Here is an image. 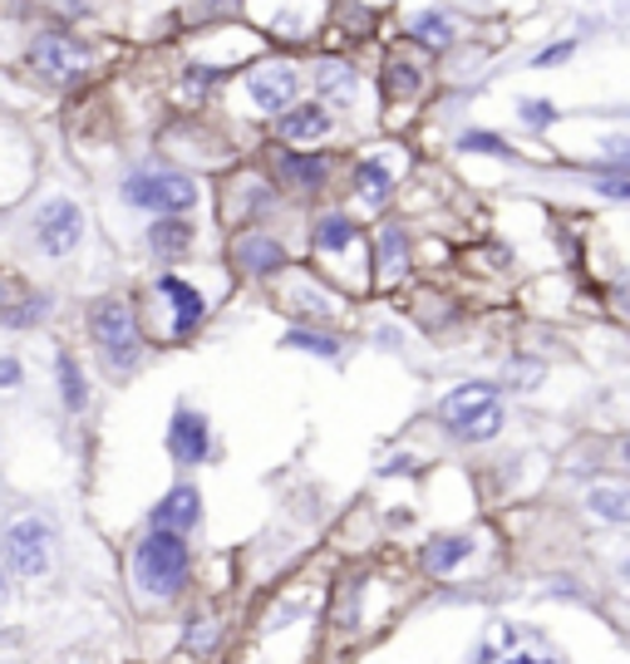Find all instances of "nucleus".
<instances>
[{"mask_svg":"<svg viewBox=\"0 0 630 664\" xmlns=\"http://www.w3.org/2000/svg\"><path fill=\"white\" fill-rule=\"evenodd\" d=\"M188 571H192L188 536L153 532V526H148V536L133 546V581H139V591L158 595V601H173V595L188 586Z\"/></svg>","mask_w":630,"mask_h":664,"instance_id":"f257e3e1","label":"nucleus"},{"mask_svg":"<svg viewBox=\"0 0 630 664\" xmlns=\"http://www.w3.org/2000/svg\"><path fill=\"white\" fill-rule=\"evenodd\" d=\"M89 335L99 345V360H104L109 374H133L143 364V330H139V315H133L129 301L109 295L89 311Z\"/></svg>","mask_w":630,"mask_h":664,"instance_id":"f03ea898","label":"nucleus"},{"mask_svg":"<svg viewBox=\"0 0 630 664\" xmlns=\"http://www.w3.org/2000/svg\"><path fill=\"white\" fill-rule=\"evenodd\" d=\"M119 198L129 202V208H143L153 217H182L198 208V182L188 173H178V168H133L129 178L119 182Z\"/></svg>","mask_w":630,"mask_h":664,"instance_id":"7ed1b4c3","label":"nucleus"},{"mask_svg":"<svg viewBox=\"0 0 630 664\" xmlns=\"http://www.w3.org/2000/svg\"><path fill=\"white\" fill-rule=\"evenodd\" d=\"M0 566L26 581L50 576L54 566V526L44 517H16L0 532Z\"/></svg>","mask_w":630,"mask_h":664,"instance_id":"20e7f679","label":"nucleus"},{"mask_svg":"<svg viewBox=\"0 0 630 664\" xmlns=\"http://www.w3.org/2000/svg\"><path fill=\"white\" fill-rule=\"evenodd\" d=\"M30 237H36L40 256H74L79 242H84V212L70 198H50L40 202V212L30 217Z\"/></svg>","mask_w":630,"mask_h":664,"instance_id":"39448f33","label":"nucleus"},{"mask_svg":"<svg viewBox=\"0 0 630 664\" xmlns=\"http://www.w3.org/2000/svg\"><path fill=\"white\" fill-rule=\"evenodd\" d=\"M30 70H36L44 84H79L89 74V50L64 30H40L30 40Z\"/></svg>","mask_w":630,"mask_h":664,"instance_id":"423d86ee","label":"nucleus"},{"mask_svg":"<svg viewBox=\"0 0 630 664\" xmlns=\"http://www.w3.org/2000/svg\"><path fill=\"white\" fill-rule=\"evenodd\" d=\"M212 453V423L202 409L192 404H178L173 409V423H168V457H173L178 467H198L208 463Z\"/></svg>","mask_w":630,"mask_h":664,"instance_id":"0eeeda50","label":"nucleus"},{"mask_svg":"<svg viewBox=\"0 0 630 664\" xmlns=\"http://www.w3.org/2000/svg\"><path fill=\"white\" fill-rule=\"evenodd\" d=\"M296 89H301V74H296V64H277V60H267V64H257V70L247 74V94H251V104H257L261 113H286L296 104Z\"/></svg>","mask_w":630,"mask_h":664,"instance_id":"6e6552de","label":"nucleus"},{"mask_svg":"<svg viewBox=\"0 0 630 664\" xmlns=\"http://www.w3.org/2000/svg\"><path fill=\"white\" fill-rule=\"evenodd\" d=\"M198 522H202V492L192 487V483L168 487L163 497H158V507L148 512V526H153V532H178V536H188Z\"/></svg>","mask_w":630,"mask_h":664,"instance_id":"1a4fd4ad","label":"nucleus"},{"mask_svg":"<svg viewBox=\"0 0 630 664\" xmlns=\"http://www.w3.org/2000/svg\"><path fill=\"white\" fill-rule=\"evenodd\" d=\"M232 261H237V271H247V276H277V271H286V247L271 232H237Z\"/></svg>","mask_w":630,"mask_h":664,"instance_id":"9d476101","label":"nucleus"},{"mask_svg":"<svg viewBox=\"0 0 630 664\" xmlns=\"http://www.w3.org/2000/svg\"><path fill=\"white\" fill-rule=\"evenodd\" d=\"M153 291L163 295L168 305H173V335H178V340L198 335V325L208 320V301L198 295V285H188L182 276H158Z\"/></svg>","mask_w":630,"mask_h":664,"instance_id":"9b49d317","label":"nucleus"},{"mask_svg":"<svg viewBox=\"0 0 630 664\" xmlns=\"http://www.w3.org/2000/svg\"><path fill=\"white\" fill-rule=\"evenodd\" d=\"M330 129H336V119H330V109L320 104V99L277 113V139H286V143H316V139H326Z\"/></svg>","mask_w":630,"mask_h":664,"instance_id":"f8f14e48","label":"nucleus"},{"mask_svg":"<svg viewBox=\"0 0 630 664\" xmlns=\"http://www.w3.org/2000/svg\"><path fill=\"white\" fill-rule=\"evenodd\" d=\"M488 404H498V384H488V380H473V384H458L453 394H443V404H439V419H443V429H458V423H468L478 414V409H488Z\"/></svg>","mask_w":630,"mask_h":664,"instance_id":"ddd939ff","label":"nucleus"},{"mask_svg":"<svg viewBox=\"0 0 630 664\" xmlns=\"http://www.w3.org/2000/svg\"><path fill=\"white\" fill-rule=\"evenodd\" d=\"M277 178L291 192H316V188H326L330 163H326V153H281L277 158Z\"/></svg>","mask_w":630,"mask_h":664,"instance_id":"4468645a","label":"nucleus"},{"mask_svg":"<svg viewBox=\"0 0 630 664\" xmlns=\"http://www.w3.org/2000/svg\"><path fill=\"white\" fill-rule=\"evenodd\" d=\"M374 271H380L384 285L409 276V232L404 227H380V242H374Z\"/></svg>","mask_w":630,"mask_h":664,"instance_id":"2eb2a0df","label":"nucleus"},{"mask_svg":"<svg viewBox=\"0 0 630 664\" xmlns=\"http://www.w3.org/2000/svg\"><path fill=\"white\" fill-rule=\"evenodd\" d=\"M473 536L463 532H449V536H433L429 546H423V571H433V576H449V571H458L468 556H473Z\"/></svg>","mask_w":630,"mask_h":664,"instance_id":"dca6fc26","label":"nucleus"},{"mask_svg":"<svg viewBox=\"0 0 630 664\" xmlns=\"http://www.w3.org/2000/svg\"><path fill=\"white\" fill-rule=\"evenodd\" d=\"M354 192H360L364 208H384L389 192H394V173H389L380 158H360L354 163Z\"/></svg>","mask_w":630,"mask_h":664,"instance_id":"f3484780","label":"nucleus"},{"mask_svg":"<svg viewBox=\"0 0 630 664\" xmlns=\"http://www.w3.org/2000/svg\"><path fill=\"white\" fill-rule=\"evenodd\" d=\"M311 247L320 251V256H340L346 247H354V222L346 212H326V217H316V227H311Z\"/></svg>","mask_w":630,"mask_h":664,"instance_id":"a211bd4d","label":"nucleus"},{"mask_svg":"<svg viewBox=\"0 0 630 664\" xmlns=\"http://www.w3.org/2000/svg\"><path fill=\"white\" fill-rule=\"evenodd\" d=\"M54 380H60V404L70 409V414H84L89 409V380H84V370H79L74 354H60V360H54Z\"/></svg>","mask_w":630,"mask_h":664,"instance_id":"6ab92c4d","label":"nucleus"},{"mask_svg":"<svg viewBox=\"0 0 630 664\" xmlns=\"http://www.w3.org/2000/svg\"><path fill=\"white\" fill-rule=\"evenodd\" d=\"M148 247L158 251V256H182V251L192 247V227L182 222V217H153V227H148Z\"/></svg>","mask_w":630,"mask_h":664,"instance_id":"aec40b11","label":"nucleus"},{"mask_svg":"<svg viewBox=\"0 0 630 664\" xmlns=\"http://www.w3.org/2000/svg\"><path fill=\"white\" fill-rule=\"evenodd\" d=\"M409 36H414L423 50H449L453 44V20L443 16V10H419V16L409 20Z\"/></svg>","mask_w":630,"mask_h":664,"instance_id":"412c9836","label":"nucleus"},{"mask_svg":"<svg viewBox=\"0 0 630 664\" xmlns=\"http://www.w3.org/2000/svg\"><path fill=\"white\" fill-rule=\"evenodd\" d=\"M502 423H508V414H502V404H488V409H478L468 423H458L453 429V439L458 443H492L502 433Z\"/></svg>","mask_w":630,"mask_h":664,"instance_id":"4be33fe9","label":"nucleus"},{"mask_svg":"<svg viewBox=\"0 0 630 664\" xmlns=\"http://www.w3.org/2000/svg\"><path fill=\"white\" fill-rule=\"evenodd\" d=\"M50 305H54L50 291L26 295V301H16V305H6V311H0V325H6V330H30V325H40V320L50 315Z\"/></svg>","mask_w":630,"mask_h":664,"instance_id":"5701e85b","label":"nucleus"},{"mask_svg":"<svg viewBox=\"0 0 630 664\" xmlns=\"http://www.w3.org/2000/svg\"><path fill=\"white\" fill-rule=\"evenodd\" d=\"M419 89H423L419 64H414V60H399V54H394V60L384 64V94H389V99H414Z\"/></svg>","mask_w":630,"mask_h":664,"instance_id":"b1692460","label":"nucleus"},{"mask_svg":"<svg viewBox=\"0 0 630 664\" xmlns=\"http://www.w3.org/2000/svg\"><path fill=\"white\" fill-rule=\"evenodd\" d=\"M587 507L596 512L601 522H630V497H626V487H591L587 492Z\"/></svg>","mask_w":630,"mask_h":664,"instance_id":"393cba45","label":"nucleus"},{"mask_svg":"<svg viewBox=\"0 0 630 664\" xmlns=\"http://www.w3.org/2000/svg\"><path fill=\"white\" fill-rule=\"evenodd\" d=\"M281 350H301V354H320V360H336V354H340V340L326 335V330H286V335H281Z\"/></svg>","mask_w":630,"mask_h":664,"instance_id":"a878e982","label":"nucleus"},{"mask_svg":"<svg viewBox=\"0 0 630 664\" xmlns=\"http://www.w3.org/2000/svg\"><path fill=\"white\" fill-rule=\"evenodd\" d=\"M316 89L320 94H330V99H340V104H346V99H354V74L346 70V64H336V60H320L316 64Z\"/></svg>","mask_w":630,"mask_h":664,"instance_id":"bb28decb","label":"nucleus"},{"mask_svg":"<svg viewBox=\"0 0 630 664\" xmlns=\"http://www.w3.org/2000/svg\"><path fill=\"white\" fill-rule=\"evenodd\" d=\"M458 153H488V158H512V148L498 139V133H483V129H468L458 133Z\"/></svg>","mask_w":630,"mask_h":664,"instance_id":"cd10ccee","label":"nucleus"},{"mask_svg":"<svg viewBox=\"0 0 630 664\" xmlns=\"http://www.w3.org/2000/svg\"><path fill=\"white\" fill-rule=\"evenodd\" d=\"M518 113H522V123L532 133H542V129H552V123H557V104H552V99H522Z\"/></svg>","mask_w":630,"mask_h":664,"instance_id":"c85d7f7f","label":"nucleus"},{"mask_svg":"<svg viewBox=\"0 0 630 664\" xmlns=\"http://www.w3.org/2000/svg\"><path fill=\"white\" fill-rule=\"evenodd\" d=\"M571 54H577V40H561V44H547V50H537L532 64H537V70H547V64H561V60H571Z\"/></svg>","mask_w":630,"mask_h":664,"instance_id":"c756f323","label":"nucleus"},{"mask_svg":"<svg viewBox=\"0 0 630 664\" xmlns=\"http://www.w3.org/2000/svg\"><path fill=\"white\" fill-rule=\"evenodd\" d=\"M20 380H26V370H20L16 354H0V394H10V389H20Z\"/></svg>","mask_w":630,"mask_h":664,"instance_id":"7c9ffc66","label":"nucleus"},{"mask_svg":"<svg viewBox=\"0 0 630 664\" xmlns=\"http://www.w3.org/2000/svg\"><path fill=\"white\" fill-rule=\"evenodd\" d=\"M596 192H601V198H611V202H626L630 198V182H626V173H611V178L596 182Z\"/></svg>","mask_w":630,"mask_h":664,"instance_id":"2f4dec72","label":"nucleus"},{"mask_svg":"<svg viewBox=\"0 0 630 664\" xmlns=\"http://www.w3.org/2000/svg\"><path fill=\"white\" fill-rule=\"evenodd\" d=\"M380 473H384V477H394V473H404V477H409V473H419V463H414V457H409V453H399V457H389V463L380 467Z\"/></svg>","mask_w":630,"mask_h":664,"instance_id":"473e14b6","label":"nucleus"},{"mask_svg":"<svg viewBox=\"0 0 630 664\" xmlns=\"http://www.w3.org/2000/svg\"><path fill=\"white\" fill-rule=\"evenodd\" d=\"M242 0H198V16H217V10H237Z\"/></svg>","mask_w":630,"mask_h":664,"instance_id":"72a5a7b5","label":"nucleus"},{"mask_svg":"<svg viewBox=\"0 0 630 664\" xmlns=\"http://www.w3.org/2000/svg\"><path fill=\"white\" fill-rule=\"evenodd\" d=\"M498 660V645H478V664H492Z\"/></svg>","mask_w":630,"mask_h":664,"instance_id":"f704fd0d","label":"nucleus"},{"mask_svg":"<svg viewBox=\"0 0 630 664\" xmlns=\"http://www.w3.org/2000/svg\"><path fill=\"white\" fill-rule=\"evenodd\" d=\"M10 601V581H6V566H0V605Z\"/></svg>","mask_w":630,"mask_h":664,"instance_id":"c9c22d12","label":"nucleus"},{"mask_svg":"<svg viewBox=\"0 0 630 664\" xmlns=\"http://www.w3.org/2000/svg\"><path fill=\"white\" fill-rule=\"evenodd\" d=\"M6 305H10V281L0 276V311H6Z\"/></svg>","mask_w":630,"mask_h":664,"instance_id":"e433bc0d","label":"nucleus"}]
</instances>
